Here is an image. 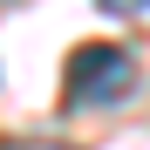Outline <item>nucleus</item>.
I'll use <instances>...</instances> for the list:
<instances>
[{
    "mask_svg": "<svg viewBox=\"0 0 150 150\" xmlns=\"http://www.w3.org/2000/svg\"><path fill=\"white\" fill-rule=\"evenodd\" d=\"M130 89H137V55H123V48H109V41H89V48L68 55L62 96L75 109H116Z\"/></svg>",
    "mask_w": 150,
    "mask_h": 150,
    "instance_id": "obj_1",
    "label": "nucleus"
},
{
    "mask_svg": "<svg viewBox=\"0 0 150 150\" xmlns=\"http://www.w3.org/2000/svg\"><path fill=\"white\" fill-rule=\"evenodd\" d=\"M103 14H123V21H137V14H150V0H96Z\"/></svg>",
    "mask_w": 150,
    "mask_h": 150,
    "instance_id": "obj_2",
    "label": "nucleus"
},
{
    "mask_svg": "<svg viewBox=\"0 0 150 150\" xmlns=\"http://www.w3.org/2000/svg\"><path fill=\"white\" fill-rule=\"evenodd\" d=\"M0 150H68L62 137H14V143H0Z\"/></svg>",
    "mask_w": 150,
    "mask_h": 150,
    "instance_id": "obj_3",
    "label": "nucleus"
},
{
    "mask_svg": "<svg viewBox=\"0 0 150 150\" xmlns=\"http://www.w3.org/2000/svg\"><path fill=\"white\" fill-rule=\"evenodd\" d=\"M0 7H7V0H0Z\"/></svg>",
    "mask_w": 150,
    "mask_h": 150,
    "instance_id": "obj_4",
    "label": "nucleus"
}]
</instances>
